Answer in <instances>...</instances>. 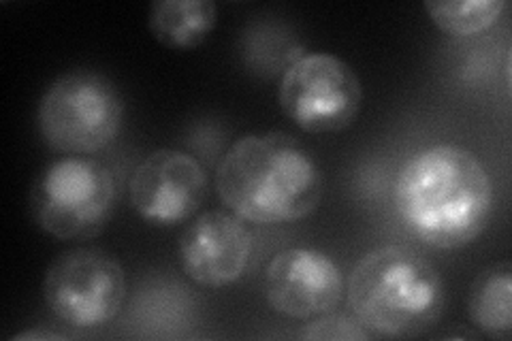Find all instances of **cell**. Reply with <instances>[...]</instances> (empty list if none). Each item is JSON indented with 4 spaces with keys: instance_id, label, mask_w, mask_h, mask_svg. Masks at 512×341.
I'll list each match as a JSON object with an SVG mask.
<instances>
[{
    "instance_id": "6da1fadb",
    "label": "cell",
    "mask_w": 512,
    "mask_h": 341,
    "mask_svg": "<svg viewBox=\"0 0 512 341\" xmlns=\"http://www.w3.org/2000/svg\"><path fill=\"white\" fill-rule=\"evenodd\" d=\"M393 199L406 229L436 250L466 248L493 214V182L480 160L455 143L431 145L399 169Z\"/></svg>"
},
{
    "instance_id": "7a4b0ae2",
    "label": "cell",
    "mask_w": 512,
    "mask_h": 341,
    "mask_svg": "<svg viewBox=\"0 0 512 341\" xmlns=\"http://www.w3.org/2000/svg\"><path fill=\"white\" fill-rule=\"evenodd\" d=\"M216 188L222 203L242 220L286 224L318 209L323 173L316 158L288 133H252L222 156Z\"/></svg>"
},
{
    "instance_id": "3957f363",
    "label": "cell",
    "mask_w": 512,
    "mask_h": 341,
    "mask_svg": "<svg viewBox=\"0 0 512 341\" xmlns=\"http://www.w3.org/2000/svg\"><path fill=\"white\" fill-rule=\"evenodd\" d=\"M348 303L372 337L408 339L440 320L446 290L440 271L404 246L367 252L348 275Z\"/></svg>"
},
{
    "instance_id": "277c9868",
    "label": "cell",
    "mask_w": 512,
    "mask_h": 341,
    "mask_svg": "<svg viewBox=\"0 0 512 341\" xmlns=\"http://www.w3.org/2000/svg\"><path fill=\"white\" fill-rule=\"evenodd\" d=\"M124 122V99L114 81L96 71H69L45 88L37 126L52 150L86 156L109 148Z\"/></svg>"
},
{
    "instance_id": "5b68a950",
    "label": "cell",
    "mask_w": 512,
    "mask_h": 341,
    "mask_svg": "<svg viewBox=\"0 0 512 341\" xmlns=\"http://www.w3.org/2000/svg\"><path fill=\"white\" fill-rule=\"evenodd\" d=\"M116 180L103 162L64 156L47 165L32 184L30 214L58 241H84L105 231L116 209Z\"/></svg>"
},
{
    "instance_id": "8992f818",
    "label": "cell",
    "mask_w": 512,
    "mask_h": 341,
    "mask_svg": "<svg viewBox=\"0 0 512 341\" xmlns=\"http://www.w3.org/2000/svg\"><path fill=\"white\" fill-rule=\"evenodd\" d=\"M128 295L124 267L103 250L77 248L47 267L43 299L73 329H101L114 322Z\"/></svg>"
},
{
    "instance_id": "52a82bcc",
    "label": "cell",
    "mask_w": 512,
    "mask_h": 341,
    "mask_svg": "<svg viewBox=\"0 0 512 341\" xmlns=\"http://www.w3.org/2000/svg\"><path fill=\"white\" fill-rule=\"evenodd\" d=\"M278 103L303 133H342L359 116L363 86L346 60L333 54H306L284 71Z\"/></svg>"
},
{
    "instance_id": "ba28073f",
    "label": "cell",
    "mask_w": 512,
    "mask_h": 341,
    "mask_svg": "<svg viewBox=\"0 0 512 341\" xmlns=\"http://www.w3.org/2000/svg\"><path fill=\"white\" fill-rule=\"evenodd\" d=\"M128 199L146 222L178 226L195 216L207 199V173L192 154L156 150L133 171Z\"/></svg>"
},
{
    "instance_id": "9c48e42d",
    "label": "cell",
    "mask_w": 512,
    "mask_h": 341,
    "mask_svg": "<svg viewBox=\"0 0 512 341\" xmlns=\"http://www.w3.org/2000/svg\"><path fill=\"white\" fill-rule=\"evenodd\" d=\"M265 299L276 314L316 320L340 305L344 280L331 256L312 248L282 250L265 269Z\"/></svg>"
},
{
    "instance_id": "30bf717a",
    "label": "cell",
    "mask_w": 512,
    "mask_h": 341,
    "mask_svg": "<svg viewBox=\"0 0 512 341\" xmlns=\"http://www.w3.org/2000/svg\"><path fill=\"white\" fill-rule=\"evenodd\" d=\"M182 271L205 288L235 284L252 256V233L244 220L229 211H207L192 220L178 243Z\"/></svg>"
},
{
    "instance_id": "8fae6325",
    "label": "cell",
    "mask_w": 512,
    "mask_h": 341,
    "mask_svg": "<svg viewBox=\"0 0 512 341\" xmlns=\"http://www.w3.org/2000/svg\"><path fill=\"white\" fill-rule=\"evenodd\" d=\"M216 20L212 0H160L150 7L148 28L167 50H192L212 35Z\"/></svg>"
},
{
    "instance_id": "7c38bea8",
    "label": "cell",
    "mask_w": 512,
    "mask_h": 341,
    "mask_svg": "<svg viewBox=\"0 0 512 341\" xmlns=\"http://www.w3.org/2000/svg\"><path fill=\"white\" fill-rule=\"evenodd\" d=\"M468 314L489 337L508 339L512 333V265L495 263L480 271L472 282L468 297Z\"/></svg>"
},
{
    "instance_id": "4fadbf2b",
    "label": "cell",
    "mask_w": 512,
    "mask_h": 341,
    "mask_svg": "<svg viewBox=\"0 0 512 341\" xmlns=\"http://www.w3.org/2000/svg\"><path fill=\"white\" fill-rule=\"evenodd\" d=\"M506 3L504 0H451V3H425L429 13L442 32L453 37H470L487 30L498 22Z\"/></svg>"
},
{
    "instance_id": "5bb4252c",
    "label": "cell",
    "mask_w": 512,
    "mask_h": 341,
    "mask_svg": "<svg viewBox=\"0 0 512 341\" xmlns=\"http://www.w3.org/2000/svg\"><path fill=\"white\" fill-rule=\"evenodd\" d=\"M303 337L310 339H370L359 320L352 322L346 316H323L312 324V329L303 331Z\"/></svg>"
},
{
    "instance_id": "9a60e30c",
    "label": "cell",
    "mask_w": 512,
    "mask_h": 341,
    "mask_svg": "<svg viewBox=\"0 0 512 341\" xmlns=\"http://www.w3.org/2000/svg\"><path fill=\"white\" fill-rule=\"evenodd\" d=\"M13 339H62V335H56L50 331H26V333L15 335Z\"/></svg>"
}]
</instances>
